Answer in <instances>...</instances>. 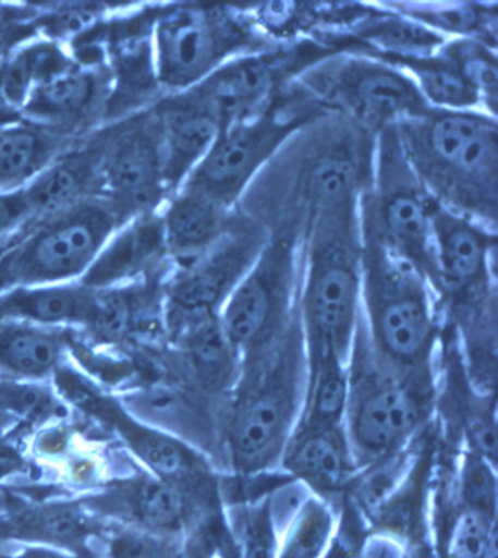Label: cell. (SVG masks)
Wrapping results in <instances>:
<instances>
[{
    "label": "cell",
    "instance_id": "cell-2",
    "mask_svg": "<svg viewBox=\"0 0 498 558\" xmlns=\"http://www.w3.org/2000/svg\"><path fill=\"white\" fill-rule=\"evenodd\" d=\"M306 381L307 353L300 322L277 341L243 355L230 390L224 430L235 476L279 470L302 414Z\"/></svg>",
    "mask_w": 498,
    "mask_h": 558
},
{
    "label": "cell",
    "instance_id": "cell-32",
    "mask_svg": "<svg viewBox=\"0 0 498 558\" xmlns=\"http://www.w3.org/2000/svg\"><path fill=\"white\" fill-rule=\"evenodd\" d=\"M109 8L98 3H78V5H59L54 10H34V15L27 19L28 27L36 33V37L58 43L68 47L87 36L109 19Z\"/></svg>",
    "mask_w": 498,
    "mask_h": 558
},
{
    "label": "cell",
    "instance_id": "cell-42",
    "mask_svg": "<svg viewBox=\"0 0 498 558\" xmlns=\"http://www.w3.org/2000/svg\"><path fill=\"white\" fill-rule=\"evenodd\" d=\"M15 119H19V116H12V114H7V113H0V128L3 126V124L8 123V122H11V120H15Z\"/></svg>",
    "mask_w": 498,
    "mask_h": 558
},
{
    "label": "cell",
    "instance_id": "cell-40",
    "mask_svg": "<svg viewBox=\"0 0 498 558\" xmlns=\"http://www.w3.org/2000/svg\"><path fill=\"white\" fill-rule=\"evenodd\" d=\"M11 424H14L11 422L10 418L3 412H0V435H3V432L7 430L8 427L11 426Z\"/></svg>",
    "mask_w": 498,
    "mask_h": 558
},
{
    "label": "cell",
    "instance_id": "cell-37",
    "mask_svg": "<svg viewBox=\"0 0 498 558\" xmlns=\"http://www.w3.org/2000/svg\"><path fill=\"white\" fill-rule=\"evenodd\" d=\"M32 221L27 201L21 191L0 192V242H8Z\"/></svg>",
    "mask_w": 498,
    "mask_h": 558
},
{
    "label": "cell",
    "instance_id": "cell-25",
    "mask_svg": "<svg viewBox=\"0 0 498 558\" xmlns=\"http://www.w3.org/2000/svg\"><path fill=\"white\" fill-rule=\"evenodd\" d=\"M72 137L15 119L0 128V192L21 191L60 154L68 151Z\"/></svg>",
    "mask_w": 498,
    "mask_h": 558
},
{
    "label": "cell",
    "instance_id": "cell-13",
    "mask_svg": "<svg viewBox=\"0 0 498 558\" xmlns=\"http://www.w3.org/2000/svg\"><path fill=\"white\" fill-rule=\"evenodd\" d=\"M98 195L123 222L160 211L169 199L162 178L161 124L154 107L107 129Z\"/></svg>",
    "mask_w": 498,
    "mask_h": 558
},
{
    "label": "cell",
    "instance_id": "cell-26",
    "mask_svg": "<svg viewBox=\"0 0 498 558\" xmlns=\"http://www.w3.org/2000/svg\"><path fill=\"white\" fill-rule=\"evenodd\" d=\"M171 342L182 350L193 375L205 388L230 393L242 367V354L231 341L220 316L189 326Z\"/></svg>",
    "mask_w": 498,
    "mask_h": 558
},
{
    "label": "cell",
    "instance_id": "cell-45",
    "mask_svg": "<svg viewBox=\"0 0 498 558\" xmlns=\"http://www.w3.org/2000/svg\"><path fill=\"white\" fill-rule=\"evenodd\" d=\"M7 242H0V251H2L3 248V244H5Z\"/></svg>",
    "mask_w": 498,
    "mask_h": 558
},
{
    "label": "cell",
    "instance_id": "cell-19",
    "mask_svg": "<svg viewBox=\"0 0 498 558\" xmlns=\"http://www.w3.org/2000/svg\"><path fill=\"white\" fill-rule=\"evenodd\" d=\"M279 470L329 505L347 497L360 475L345 428L302 424L283 449Z\"/></svg>",
    "mask_w": 498,
    "mask_h": 558
},
{
    "label": "cell",
    "instance_id": "cell-14",
    "mask_svg": "<svg viewBox=\"0 0 498 558\" xmlns=\"http://www.w3.org/2000/svg\"><path fill=\"white\" fill-rule=\"evenodd\" d=\"M111 523L72 499L28 500L8 495L0 513V547H41L84 558H102Z\"/></svg>",
    "mask_w": 498,
    "mask_h": 558
},
{
    "label": "cell",
    "instance_id": "cell-4",
    "mask_svg": "<svg viewBox=\"0 0 498 558\" xmlns=\"http://www.w3.org/2000/svg\"><path fill=\"white\" fill-rule=\"evenodd\" d=\"M433 381L411 379L373 354L360 319L348 363L343 428L360 474L410 449L430 414Z\"/></svg>",
    "mask_w": 498,
    "mask_h": 558
},
{
    "label": "cell",
    "instance_id": "cell-6",
    "mask_svg": "<svg viewBox=\"0 0 498 558\" xmlns=\"http://www.w3.org/2000/svg\"><path fill=\"white\" fill-rule=\"evenodd\" d=\"M122 218L100 195L29 221L0 251V293L81 281Z\"/></svg>",
    "mask_w": 498,
    "mask_h": 558
},
{
    "label": "cell",
    "instance_id": "cell-18",
    "mask_svg": "<svg viewBox=\"0 0 498 558\" xmlns=\"http://www.w3.org/2000/svg\"><path fill=\"white\" fill-rule=\"evenodd\" d=\"M171 269L160 209L129 218L118 227L81 282L93 290L114 289L166 277Z\"/></svg>",
    "mask_w": 498,
    "mask_h": 558
},
{
    "label": "cell",
    "instance_id": "cell-23",
    "mask_svg": "<svg viewBox=\"0 0 498 558\" xmlns=\"http://www.w3.org/2000/svg\"><path fill=\"white\" fill-rule=\"evenodd\" d=\"M94 300L96 290L81 281L20 287L0 293V320L84 332L92 319Z\"/></svg>",
    "mask_w": 498,
    "mask_h": 558
},
{
    "label": "cell",
    "instance_id": "cell-21",
    "mask_svg": "<svg viewBox=\"0 0 498 558\" xmlns=\"http://www.w3.org/2000/svg\"><path fill=\"white\" fill-rule=\"evenodd\" d=\"M106 133L83 147H71L54 158L23 189L32 221L54 216L89 196L98 195Z\"/></svg>",
    "mask_w": 498,
    "mask_h": 558
},
{
    "label": "cell",
    "instance_id": "cell-39",
    "mask_svg": "<svg viewBox=\"0 0 498 558\" xmlns=\"http://www.w3.org/2000/svg\"><path fill=\"white\" fill-rule=\"evenodd\" d=\"M10 554V558H84L74 556V554L58 551V549L41 547H20L15 553Z\"/></svg>",
    "mask_w": 498,
    "mask_h": 558
},
{
    "label": "cell",
    "instance_id": "cell-8",
    "mask_svg": "<svg viewBox=\"0 0 498 558\" xmlns=\"http://www.w3.org/2000/svg\"><path fill=\"white\" fill-rule=\"evenodd\" d=\"M53 381L60 398L113 433L149 474L179 485L197 501L220 497L212 465L187 441L133 415L118 397L74 368L60 367Z\"/></svg>",
    "mask_w": 498,
    "mask_h": 558
},
{
    "label": "cell",
    "instance_id": "cell-7",
    "mask_svg": "<svg viewBox=\"0 0 498 558\" xmlns=\"http://www.w3.org/2000/svg\"><path fill=\"white\" fill-rule=\"evenodd\" d=\"M326 111L294 81L264 113L222 129L182 187L204 193L226 208L234 209L278 149L302 129L324 118Z\"/></svg>",
    "mask_w": 498,
    "mask_h": 558
},
{
    "label": "cell",
    "instance_id": "cell-22",
    "mask_svg": "<svg viewBox=\"0 0 498 558\" xmlns=\"http://www.w3.org/2000/svg\"><path fill=\"white\" fill-rule=\"evenodd\" d=\"M226 208L204 193L180 187L161 208L167 251L173 268L192 264L224 235L233 220Z\"/></svg>",
    "mask_w": 498,
    "mask_h": 558
},
{
    "label": "cell",
    "instance_id": "cell-9",
    "mask_svg": "<svg viewBox=\"0 0 498 558\" xmlns=\"http://www.w3.org/2000/svg\"><path fill=\"white\" fill-rule=\"evenodd\" d=\"M295 83L326 110L345 114L368 135L435 109L406 72L364 54H335Z\"/></svg>",
    "mask_w": 498,
    "mask_h": 558
},
{
    "label": "cell",
    "instance_id": "cell-44",
    "mask_svg": "<svg viewBox=\"0 0 498 558\" xmlns=\"http://www.w3.org/2000/svg\"><path fill=\"white\" fill-rule=\"evenodd\" d=\"M3 25V20H2V15H0V27H2Z\"/></svg>",
    "mask_w": 498,
    "mask_h": 558
},
{
    "label": "cell",
    "instance_id": "cell-36",
    "mask_svg": "<svg viewBox=\"0 0 498 558\" xmlns=\"http://www.w3.org/2000/svg\"><path fill=\"white\" fill-rule=\"evenodd\" d=\"M496 519L462 510L454 519L449 538L450 558H485L496 543Z\"/></svg>",
    "mask_w": 498,
    "mask_h": 558
},
{
    "label": "cell",
    "instance_id": "cell-20",
    "mask_svg": "<svg viewBox=\"0 0 498 558\" xmlns=\"http://www.w3.org/2000/svg\"><path fill=\"white\" fill-rule=\"evenodd\" d=\"M154 110L161 124L162 178L171 197L209 151L221 129L189 92L161 98Z\"/></svg>",
    "mask_w": 498,
    "mask_h": 558
},
{
    "label": "cell",
    "instance_id": "cell-38",
    "mask_svg": "<svg viewBox=\"0 0 498 558\" xmlns=\"http://www.w3.org/2000/svg\"><path fill=\"white\" fill-rule=\"evenodd\" d=\"M27 468V459L21 452L20 446L10 437L0 435V481L19 475Z\"/></svg>",
    "mask_w": 498,
    "mask_h": 558
},
{
    "label": "cell",
    "instance_id": "cell-12",
    "mask_svg": "<svg viewBox=\"0 0 498 558\" xmlns=\"http://www.w3.org/2000/svg\"><path fill=\"white\" fill-rule=\"evenodd\" d=\"M268 239L259 221L234 214L224 235L205 255L171 269L165 281L166 337L173 339L197 322L220 316Z\"/></svg>",
    "mask_w": 498,
    "mask_h": 558
},
{
    "label": "cell",
    "instance_id": "cell-11",
    "mask_svg": "<svg viewBox=\"0 0 498 558\" xmlns=\"http://www.w3.org/2000/svg\"><path fill=\"white\" fill-rule=\"evenodd\" d=\"M432 202L403 156L394 124L384 129L377 135L375 179L360 197V216L430 286L435 278Z\"/></svg>",
    "mask_w": 498,
    "mask_h": 558
},
{
    "label": "cell",
    "instance_id": "cell-31",
    "mask_svg": "<svg viewBox=\"0 0 498 558\" xmlns=\"http://www.w3.org/2000/svg\"><path fill=\"white\" fill-rule=\"evenodd\" d=\"M0 412L29 428L62 418L64 405L42 381L0 379Z\"/></svg>",
    "mask_w": 498,
    "mask_h": 558
},
{
    "label": "cell",
    "instance_id": "cell-34",
    "mask_svg": "<svg viewBox=\"0 0 498 558\" xmlns=\"http://www.w3.org/2000/svg\"><path fill=\"white\" fill-rule=\"evenodd\" d=\"M333 525L330 505L312 495L290 522L286 545L277 558H319Z\"/></svg>",
    "mask_w": 498,
    "mask_h": 558
},
{
    "label": "cell",
    "instance_id": "cell-41",
    "mask_svg": "<svg viewBox=\"0 0 498 558\" xmlns=\"http://www.w3.org/2000/svg\"><path fill=\"white\" fill-rule=\"evenodd\" d=\"M8 505V495L5 492L0 490V513L5 512Z\"/></svg>",
    "mask_w": 498,
    "mask_h": 558
},
{
    "label": "cell",
    "instance_id": "cell-17",
    "mask_svg": "<svg viewBox=\"0 0 498 558\" xmlns=\"http://www.w3.org/2000/svg\"><path fill=\"white\" fill-rule=\"evenodd\" d=\"M110 87L109 66L72 64L34 89L20 118L75 140L84 128L105 119Z\"/></svg>",
    "mask_w": 498,
    "mask_h": 558
},
{
    "label": "cell",
    "instance_id": "cell-30",
    "mask_svg": "<svg viewBox=\"0 0 498 558\" xmlns=\"http://www.w3.org/2000/svg\"><path fill=\"white\" fill-rule=\"evenodd\" d=\"M440 53L457 66L463 80L475 89L489 116L497 118L498 64L496 47L475 38L445 43Z\"/></svg>",
    "mask_w": 498,
    "mask_h": 558
},
{
    "label": "cell",
    "instance_id": "cell-28",
    "mask_svg": "<svg viewBox=\"0 0 498 558\" xmlns=\"http://www.w3.org/2000/svg\"><path fill=\"white\" fill-rule=\"evenodd\" d=\"M306 353V392L297 424L343 427L348 402V363L330 353Z\"/></svg>",
    "mask_w": 498,
    "mask_h": 558
},
{
    "label": "cell",
    "instance_id": "cell-10",
    "mask_svg": "<svg viewBox=\"0 0 498 558\" xmlns=\"http://www.w3.org/2000/svg\"><path fill=\"white\" fill-rule=\"evenodd\" d=\"M295 220L291 218L269 233L260 256L220 313L242 357L277 341L300 322L302 257Z\"/></svg>",
    "mask_w": 498,
    "mask_h": 558
},
{
    "label": "cell",
    "instance_id": "cell-16",
    "mask_svg": "<svg viewBox=\"0 0 498 558\" xmlns=\"http://www.w3.org/2000/svg\"><path fill=\"white\" fill-rule=\"evenodd\" d=\"M80 500L102 521L173 538L191 525L197 506L182 487L147 471L113 480Z\"/></svg>",
    "mask_w": 498,
    "mask_h": 558
},
{
    "label": "cell",
    "instance_id": "cell-29",
    "mask_svg": "<svg viewBox=\"0 0 498 558\" xmlns=\"http://www.w3.org/2000/svg\"><path fill=\"white\" fill-rule=\"evenodd\" d=\"M398 14L406 16L436 33L457 34L459 38H475L496 47L497 5L488 8L481 3H458V7L421 8L418 3L410 8L406 3H388Z\"/></svg>",
    "mask_w": 498,
    "mask_h": 558
},
{
    "label": "cell",
    "instance_id": "cell-15",
    "mask_svg": "<svg viewBox=\"0 0 498 558\" xmlns=\"http://www.w3.org/2000/svg\"><path fill=\"white\" fill-rule=\"evenodd\" d=\"M433 287L450 303L463 304L489 295L494 287L497 233L445 208L433 197Z\"/></svg>",
    "mask_w": 498,
    "mask_h": 558
},
{
    "label": "cell",
    "instance_id": "cell-27",
    "mask_svg": "<svg viewBox=\"0 0 498 558\" xmlns=\"http://www.w3.org/2000/svg\"><path fill=\"white\" fill-rule=\"evenodd\" d=\"M406 72L421 94L435 109L466 111L483 106L478 94L459 74L457 66L440 49L432 54H371Z\"/></svg>",
    "mask_w": 498,
    "mask_h": 558
},
{
    "label": "cell",
    "instance_id": "cell-3",
    "mask_svg": "<svg viewBox=\"0 0 498 558\" xmlns=\"http://www.w3.org/2000/svg\"><path fill=\"white\" fill-rule=\"evenodd\" d=\"M362 238V325L368 345L399 375L433 381L441 325L430 284L363 220Z\"/></svg>",
    "mask_w": 498,
    "mask_h": 558
},
{
    "label": "cell",
    "instance_id": "cell-24",
    "mask_svg": "<svg viewBox=\"0 0 498 558\" xmlns=\"http://www.w3.org/2000/svg\"><path fill=\"white\" fill-rule=\"evenodd\" d=\"M74 332L0 320V379H53L71 350Z\"/></svg>",
    "mask_w": 498,
    "mask_h": 558
},
{
    "label": "cell",
    "instance_id": "cell-43",
    "mask_svg": "<svg viewBox=\"0 0 498 558\" xmlns=\"http://www.w3.org/2000/svg\"><path fill=\"white\" fill-rule=\"evenodd\" d=\"M0 558H10V554L5 551H0Z\"/></svg>",
    "mask_w": 498,
    "mask_h": 558
},
{
    "label": "cell",
    "instance_id": "cell-1",
    "mask_svg": "<svg viewBox=\"0 0 498 558\" xmlns=\"http://www.w3.org/2000/svg\"><path fill=\"white\" fill-rule=\"evenodd\" d=\"M394 131L408 165L428 195L497 231L498 124L484 111L432 109Z\"/></svg>",
    "mask_w": 498,
    "mask_h": 558
},
{
    "label": "cell",
    "instance_id": "cell-33",
    "mask_svg": "<svg viewBox=\"0 0 498 558\" xmlns=\"http://www.w3.org/2000/svg\"><path fill=\"white\" fill-rule=\"evenodd\" d=\"M454 478V490L462 510L496 519V463L463 446Z\"/></svg>",
    "mask_w": 498,
    "mask_h": 558
},
{
    "label": "cell",
    "instance_id": "cell-35",
    "mask_svg": "<svg viewBox=\"0 0 498 558\" xmlns=\"http://www.w3.org/2000/svg\"><path fill=\"white\" fill-rule=\"evenodd\" d=\"M102 558H184L179 538L111 523Z\"/></svg>",
    "mask_w": 498,
    "mask_h": 558
},
{
    "label": "cell",
    "instance_id": "cell-5",
    "mask_svg": "<svg viewBox=\"0 0 498 558\" xmlns=\"http://www.w3.org/2000/svg\"><path fill=\"white\" fill-rule=\"evenodd\" d=\"M277 46L244 8L179 3L158 8L154 21V66L165 97L196 87L239 56Z\"/></svg>",
    "mask_w": 498,
    "mask_h": 558
}]
</instances>
